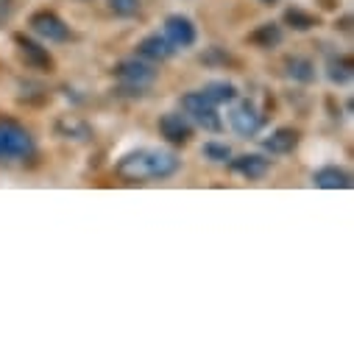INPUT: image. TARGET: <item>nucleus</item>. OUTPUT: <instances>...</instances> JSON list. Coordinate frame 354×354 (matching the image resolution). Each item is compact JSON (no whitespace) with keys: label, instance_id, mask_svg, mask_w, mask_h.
Segmentation results:
<instances>
[{"label":"nucleus","instance_id":"obj_1","mask_svg":"<svg viewBox=\"0 0 354 354\" xmlns=\"http://www.w3.org/2000/svg\"><path fill=\"white\" fill-rule=\"evenodd\" d=\"M182 167V159L162 151V148H137L131 153H126L118 165L115 173L123 182H151V179H170V176Z\"/></svg>","mask_w":354,"mask_h":354},{"label":"nucleus","instance_id":"obj_2","mask_svg":"<svg viewBox=\"0 0 354 354\" xmlns=\"http://www.w3.org/2000/svg\"><path fill=\"white\" fill-rule=\"evenodd\" d=\"M37 153L34 137L15 120H0V162H23Z\"/></svg>","mask_w":354,"mask_h":354},{"label":"nucleus","instance_id":"obj_3","mask_svg":"<svg viewBox=\"0 0 354 354\" xmlns=\"http://www.w3.org/2000/svg\"><path fill=\"white\" fill-rule=\"evenodd\" d=\"M182 109H185V115L190 118V123L201 126L204 131H209V134L223 131V118L218 115V106H215L209 98H204L201 90H198V93H187V95L182 98Z\"/></svg>","mask_w":354,"mask_h":354},{"label":"nucleus","instance_id":"obj_4","mask_svg":"<svg viewBox=\"0 0 354 354\" xmlns=\"http://www.w3.org/2000/svg\"><path fill=\"white\" fill-rule=\"evenodd\" d=\"M115 75L123 84V90H129L131 95H142L148 86L156 81V70L145 59H123L115 67Z\"/></svg>","mask_w":354,"mask_h":354},{"label":"nucleus","instance_id":"obj_5","mask_svg":"<svg viewBox=\"0 0 354 354\" xmlns=\"http://www.w3.org/2000/svg\"><path fill=\"white\" fill-rule=\"evenodd\" d=\"M229 123H232V129H234L240 137H254V134L262 131L265 118H262V112H259L251 101H240V104L232 109Z\"/></svg>","mask_w":354,"mask_h":354},{"label":"nucleus","instance_id":"obj_6","mask_svg":"<svg viewBox=\"0 0 354 354\" xmlns=\"http://www.w3.org/2000/svg\"><path fill=\"white\" fill-rule=\"evenodd\" d=\"M159 134L170 145H187L190 137H193V123L182 112H167V115L159 118Z\"/></svg>","mask_w":354,"mask_h":354},{"label":"nucleus","instance_id":"obj_7","mask_svg":"<svg viewBox=\"0 0 354 354\" xmlns=\"http://www.w3.org/2000/svg\"><path fill=\"white\" fill-rule=\"evenodd\" d=\"M165 37L170 39V45L173 48H193L196 45V39H198V31H196V26H193V20L190 17H185V15H170L167 20H165Z\"/></svg>","mask_w":354,"mask_h":354},{"label":"nucleus","instance_id":"obj_8","mask_svg":"<svg viewBox=\"0 0 354 354\" xmlns=\"http://www.w3.org/2000/svg\"><path fill=\"white\" fill-rule=\"evenodd\" d=\"M31 28H34V34H39L48 42H67L70 39V26L53 12H37L31 17Z\"/></svg>","mask_w":354,"mask_h":354},{"label":"nucleus","instance_id":"obj_9","mask_svg":"<svg viewBox=\"0 0 354 354\" xmlns=\"http://www.w3.org/2000/svg\"><path fill=\"white\" fill-rule=\"evenodd\" d=\"M15 45H17V50H20V59H23L31 70H53V56H50L48 48H42L39 42H34V39L17 34V37H15Z\"/></svg>","mask_w":354,"mask_h":354},{"label":"nucleus","instance_id":"obj_10","mask_svg":"<svg viewBox=\"0 0 354 354\" xmlns=\"http://www.w3.org/2000/svg\"><path fill=\"white\" fill-rule=\"evenodd\" d=\"M229 170L237 173V176H243V179H248V182H257V179H262V176H268L271 159L268 156H259V153H243V156H237V159L229 162Z\"/></svg>","mask_w":354,"mask_h":354},{"label":"nucleus","instance_id":"obj_11","mask_svg":"<svg viewBox=\"0 0 354 354\" xmlns=\"http://www.w3.org/2000/svg\"><path fill=\"white\" fill-rule=\"evenodd\" d=\"M53 131H56V137L70 140V142H90L93 140V126L75 115H62L53 123Z\"/></svg>","mask_w":354,"mask_h":354},{"label":"nucleus","instance_id":"obj_12","mask_svg":"<svg viewBox=\"0 0 354 354\" xmlns=\"http://www.w3.org/2000/svg\"><path fill=\"white\" fill-rule=\"evenodd\" d=\"M137 53H140L145 62H167V59L176 53V48L170 45V39H167L165 34H148V37L140 39Z\"/></svg>","mask_w":354,"mask_h":354},{"label":"nucleus","instance_id":"obj_13","mask_svg":"<svg viewBox=\"0 0 354 354\" xmlns=\"http://www.w3.org/2000/svg\"><path fill=\"white\" fill-rule=\"evenodd\" d=\"M313 185L324 187V190H348L351 187V176L337 165H326V167H318L313 173Z\"/></svg>","mask_w":354,"mask_h":354},{"label":"nucleus","instance_id":"obj_14","mask_svg":"<svg viewBox=\"0 0 354 354\" xmlns=\"http://www.w3.org/2000/svg\"><path fill=\"white\" fill-rule=\"evenodd\" d=\"M296 145H299V131L296 129H274L268 137L262 140V148L268 151V153H277V156H282V153H293L296 151Z\"/></svg>","mask_w":354,"mask_h":354},{"label":"nucleus","instance_id":"obj_15","mask_svg":"<svg viewBox=\"0 0 354 354\" xmlns=\"http://www.w3.org/2000/svg\"><path fill=\"white\" fill-rule=\"evenodd\" d=\"M201 95L209 98L215 106H221V104H234V101H237V86H234L232 81L212 78V81H207V84L201 86Z\"/></svg>","mask_w":354,"mask_h":354},{"label":"nucleus","instance_id":"obj_16","mask_svg":"<svg viewBox=\"0 0 354 354\" xmlns=\"http://www.w3.org/2000/svg\"><path fill=\"white\" fill-rule=\"evenodd\" d=\"M282 39H285V31H282V26H277V23H262L257 31L248 34V42L257 45V48H262V50L279 48Z\"/></svg>","mask_w":354,"mask_h":354},{"label":"nucleus","instance_id":"obj_17","mask_svg":"<svg viewBox=\"0 0 354 354\" xmlns=\"http://www.w3.org/2000/svg\"><path fill=\"white\" fill-rule=\"evenodd\" d=\"M285 73L296 84H313L315 81V64L307 56H290V59H285Z\"/></svg>","mask_w":354,"mask_h":354},{"label":"nucleus","instance_id":"obj_18","mask_svg":"<svg viewBox=\"0 0 354 354\" xmlns=\"http://www.w3.org/2000/svg\"><path fill=\"white\" fill-rule=\"evenodd\" d=\"M326 75H329V81L337 84V86L348 84L351 75H354V64H351V59H348V56H335V59H329V64H326Z\"/></svg>","mask_w":354,"mask_h":354},{"label":"nucleus","instance_id":"obj_19","mask_svg":"<svg viewBox=\"0 0 354 354\" xmlns=\"http://www.w3.org/2000/svg\"><path fill=\"white\" fill-rule=\"evenodd\" d=\"M285 23H288L293 31H313V28L318 26V17L310 15V12H304V9H299V6H293V9L285 12Z\"/></svg>","mask_w":354,"mask_h":354},{"label":"nucleus","instance_id":"obj_20","mask_svg":"<svg viewBox=\"0 0 354 354\" xmlns=\"http://www.w3.org/2000/svg\"><path fill=\"white\" fill-rule=\"evenodd\" d=\"M201 153L209 159V162H229L232 159V148L226 145V142H204V148H201Z\"/></svg>","mask_w":354,"mask_h":354},{"label":"nucleus","instance_id":"obj_21","mask_svg":"<svg viewBox=\"0 0 354 354\" xmlns=\"http://www.w3.org/2000/svg\"><path fill=\"white\" fill-rule=\"evenodd\" d=\"M106 3L118 17H134L140 12V0H106Z\"/></svg>","mask_w":354,"mask_h":354},{"label":"nucleus","instance_id":"obj_22","mask_svg":"<svg viewBox=\"0 0 354 354\" xmlns=\"http://www.w3.org/2000/svg\"><path fill=\"white\" fill-rule=\"evenodd\" d=\"M259 3H265V6H274V3H277V0H259Z\"/></svg>","mask_w":354,"mask_h":354}]
</instances>
